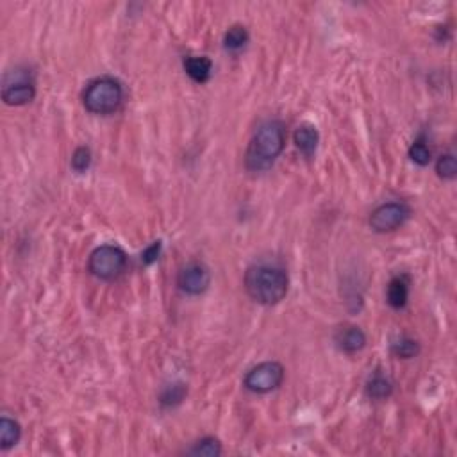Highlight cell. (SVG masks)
<instances>
[{
	"label": "cell",
	"mask_w": 457,
	"mask_h": 457,
	"mask_svg": "<svg viewBox=\"0 0 457 457\" xmlns=\"http://www.w3.org/2000/svg\"><path fill=\"white\" fill-rule=\"evenodd\" d=\"M286 147V129L279 120H265L257 125L245 154L250 172H265L279 159Z\"/></svg>",
	"instance_id": "obj_1"
},
{
	"label": "cell",
	"mask_w": 457,
	"mask_h": 457,
	"mask_svg": "<svg viewBox=\"0 0 457 457\" xmlns=\"http://www.w3.org/2000/svg\"><path fill=\"white\" fill-rule=\"evenodd\" d=\"M290 279L283 268L270 265H254L245 272V290L254 302L275 306L287 295Z\"/></svg>",
	"instance_id": "obj_2"
},
{
	"label": "cell",
	"mask_w": 457,
	"mask_h": 457,
	"mask_svg": "<svg viewBox=\"0 0 457 457\" xmlns=\"http://www.w3.org/2000/svg\"><path fill=\"white\" fill-rule=\"evenodd\" d=\"M124 102V88L113 77H99L91 81L83 91V104L91 114H111Z\"/></svg>",
	"instance_id": "obj_3"
},
{
	"label": "cell",
	"mask_w": 457,
	"mask_h": 457,
	"mask_svg": "<svg viewBox=\"0 0 457 457\" xmlns=\"http://www.w3.org/2000/svg\"><path fill=\"white\" fill-rule=\"evenodd\" d=\"M127 266V254L118 245H100L90 254L88 270L91 275L102 280H113Z\"/></svg>",
	"instance_id": "obj_4"
},
{
	"label": "cell",
	"mask_w": 457,
	"mask_h": 457,
	"mask_svg": "<svg viewBox=\"0 0 457 457\" xmlns=\"http://www.w3.org/2000/svg\"><path fill=\"white\" fill-rule=\"evenodd\" d=\"M284 381V367L277 361H265L249 370L243 379V386L257 395H266L279 388Z\"/></svg>",
	"instance_id": "obj_5"
},
{
	"label": "cell",
	"mask_w": 457,
	"mask_h": 457,
	"mask_svg": "<svg viewBox=\"0 0 457 457\" xmlns=\"http://www.w3.org/2000/svg\"><path fill=\"white\" fill-rule=\"evenodd\" d=\"M411 209L404 202H386L370 215V227L379 235L391 232L405 223Z\"/></svg>",
	"instance_id": "obj_6"
},
{
	"label": "cell",
	"mask_w": 457,
	"mask_h": 457,
	"mask_svg": "<svg viewBox=\"0 0 457 457\" xmlns=\"http://www.w3.org/2000/svg\"><path fill=\"white\" fill-rule=\"evenodd\" d=\"M209 284H211V273L202 263H189L179 272L177 286L186 295H202L208 291Z\"/></svg>",
	"instance_id": "obj_7"
},
{
	"label": "cell",
	"mask_w": 457,
	"mask_h": 457,
	"mask_svg": "<svg viewBox=\"0 0 457 457\" xmlns=\"http://www.w3.org/2000/svg\"><path fill=\"white\" fill-rule=\"evenodd\" d=\"M36 97V86L35 83L27 76H22L16 72V77L11 83L4 84L2 90V100L8 106H25V104L32 102Z\"/></svg>",
	"instance_id": "obj_8"
},
{
	"label": "cell",
	"mask_w": 457,
	"mask_h": 457,
	"mask_svg": "<svg viewBox=\"0 0 457 457\" xmlns=\"http://www.w3.org/2000/svg\"><path fill=\"white\" fill-rule=\"evenodd\" d=\"M336 343L340 350L347 352V354H355V352L363 350L364 345H367V334L355 325H348L345 329L338 331Z\"/></svg>",
	"instance_id": "obj_9"
},
{
	"label": "cell",
	"mask_w": 457,
	"mask_h": 457,
	"mask_svg": "<svg viewBox=\"0 0 457 457\" xmlns=\"http://www.w3.org/2000/svg\"><path fill=\"white\" fill-rule=\"evenodd\" d=\"M184 70L189 79L198 84H206L211 79L213 61L206 56H189L184 59Z\"/></svg>",
	"instance_id": "obj_10"
},
{
	"label": "cell",
	"mask_w": 457,
	"mask_h": 457,
	"mask_svg": "<svg viewBox=\"0 0 457 457\" xmlns=\"http://www.w3.org/2000/svg\"><path fill=\"white\" fill-rule=\"evenodd\" d=\"M293 141H295L297 148H299V150L302 152L306 158H311V155H313L318 148L320 134H318V131L314 125L304 124L295 131V134H293Z\"/></svg>",
	"instance_id": "obj_11"
},
{
	"label": "cell",
	"mask_w": 457,
	"mask_h": 457,
	"mask_svg": "<svg viewBox=\"0 0 457 457\" xmlns=\"http://www.w3.org/2000/svg\"><path fill=\"white\" fill-rule=\"evenodd\" d=\"M409 299V280L408 277H393L388 286V304L393 309H404Z\"/></svg>",
	"instance_id": "obj_12"
},
{
	"label": "cell",
	"mask_w": 457,
	"mask_h": 457,
	"mask_svg": "<svg viewBox=\"0 0 457 457\" xmlns=\"http://www.w3.org/2000/svg\"><path fill=\"white\" fill-rule=\"evenodd\" d=\"M20 438H22V427L16 420L8 416L0 420V449L9 450L20 441Z\"/></svg>",
	"instance_id": "obj_13"
},
{
	"label": "cell",
	"mask_w": 457,
	"mask_h": 457,
	"mask_svg": "<svg viewBox=\"0 0 457 457\" xmlns=\"http://www.w3.org/2000/svg\"><path fill=\"white\" fill-rule=\"evenodd\" d=\"M391 393H393V384L386 375L379 374V372L367 382V395L374 400H384Z\"/></svg>",
	"instance_id": "obj_14"
},
{
	"label": "cell",
	"mask_w": 457,
	"mask_h": 457,
	"mask_svg": "<svg viewBox=\"0 0 457 457\" xmlns=\"http://www.w3.org/2000/svg\"><path fill=\"white\" fill-rule=\"evenodd\" d=\"M249 43V30L243 25H232L223 36V47L231 52H238Z\"/></svg>",
	"instance_id": "obj_15"
},
{
	"label": "cell",
	"mask_w": 457,
	"mask_h": 457,
	"mask_svg": "<svg viewBox=\"0 0 457 457\" xmlns=\"http://www.w3.org/2000/svg\"><path fill=\"white\" fill-rule=\"evenodd\" d=\"M188 389L182 382H177V384H170L161 391V397H159V402H161L162 408H175V405L181 404L184 400Z\"/></svg>",
	"instance_id": "obj_16"
},
{
	"label": "cell",
	"mask_w": 457,
	"mask_h": 457,
	"mask_svg": "<svg viewBox=\"0 0 457 457\" xmlns=\"http://www.w3.org/2000/svg\"><path fill=\"white\" fill-rule=\"evenodd\" d=\"M418 352H420V345L418 341H415L413 338L402 336L391 343V354L398 359H411L415 357Z\"/></svg>",
	"instance_id": "obj_17"
},
{
	"label": "cell",
	"mask_w": 457,
	"mask_h": 457,
	"mask_svg": "<svg viewBox=\"0 0 457 457\" xmlns=\"http://www.w3.org/2000/svg\"><path fill=\"white\" fill-rule=\"evenodd\" d=\"M191 456H204V457H218L222 453V443L216 438H202L189 449Z\"/></svg>",
	"instance_id": "obj_18"
},
{
	"label": "cell",
	"mask_w": 457,
	"mask_h": 457,
	"mask_svg": "<svg viewBox=\"0 0 457 457\" xmlns=\"http://www.w3.org/2000/svg\"><path fill=\"white\" fill-rule=\"evenodd\" d=\"M436 172L443 181H453L457 175V161L453 154H443L439 155L438 162H436Z\"/></svg>",
	"instance_id": "obj_19"
},
{
	"label": "cell",
	"mask_w": 457,
	"mask_h": 457,
	"mask_svg": "<svg viewBox=\"0 0 457 457\" xmlns=\"http://www.w3.org/2000/svg\"><path fill=\"white\" fill-rule=\"evenodd\" d=\"M408 155H409V159L415 162V165H418V167H427L429 162H431V158H432L431 148L423 143V141H415V143L409 147Z\"/></svg>",
	"instance_id": "obj_20"
},
{
	"label": "cell",
	"mask_w": 457,
	"mask_h": 457,
	"mask_svg": "<svg viewBox=\"0 0 457 457\" xmlns=\"http://www.w3.org/2000/svg\"><path fill=\"white\" fill-rule=\"evenodd\" d=\"M91 165V150L88 147H77L72 155V168L79 174L86 172Z\"/></svg>",
	"instance_id": "obj_21"
},
{
	"label": "cell",
	"mask_w": 457,
	"mask_h": 457,
	"mask_svg": "<svg viewBox=\"0 0 457 457\" xmlns=\"http://www.w3.org/2000/svg\"><path fill=\"white\" fill-rule=\"evenodd\" d=\"M161 249H162V243L154 242L150 247H147V249L143 250V254H141V261H143L145 265H152V263H155L159 254H161Z\"/></svg>",
	"instance_id": "obj_22"
}]
</instances>
